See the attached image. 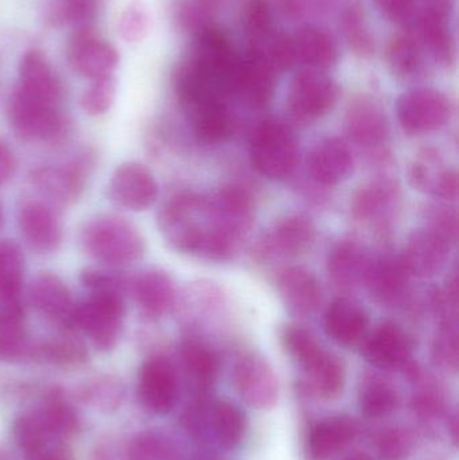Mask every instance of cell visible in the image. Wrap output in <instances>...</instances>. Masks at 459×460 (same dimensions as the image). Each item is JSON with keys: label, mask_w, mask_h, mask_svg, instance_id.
Instances as JSON below:
<instances>
[{"label": "cell", "mask_w": 459, "mask_h": 460, "mask_svg": "<svg viewBox=\"0 0 459 460\" xmlns=\"http://www.w3.org/2000/svg\"><path fill=\"white\" fill-rule=\"evenodd\" d=\"M315 240V226L304 215L287 216L278 221L258 243V256L263 260H285L301 256Z\"/></svg>", "instance_id": "cell-12"}, {"label": "cell", "mask_w": 459, "mask_h": 460, "mask_svg": "<svg viewBox=\"0 0 459 460\" xmlns=\"http://www.w3.org/2000/svg\"><path fill=\"white\" fill-rule=\"evenodd\" d=\"M24 281V256L11 240L0 241V300L21 299Z\"/></svg>", "instance_id": "cell-36"}, {"label": "cell", "mask_w": 459, "mask_h": 460, "mask_svg": "<svg viewBox=\"0 0 459 460\" xmlns=\"http://www.w3.org/2000/svg\"><path fill=\"white\" fill-rule=\"evenodd\" d=\"M383 15L398 24H412L417 16V0H374Z\"/></svg>", "instance_id": "cell-57"}, {"label": "cell", "mask_w": 459, "mask_h": 460, "mask_svg": "<svg viewBox=\"0 0 459 460\" xmlns=\"http://www.w3.org/2000/svg\"><path fill=\"white\" fill-rule=\"evenodd\" d=\"M129 294L134 296L137 307L148 318L166 315L177 300L174 280L162 270H146L131 279Z\"/></svg>", "instance_id": "cell-23"}, {"label": "cell", "mask_w": 459, "mask_h": 460, "mask_svg": "<svg viewBox=\"0 0 459 460\" xmlns=\"http://www.w3.org/2000/svg\"><path fill=\"white\" fill-rule=\"evenodd\" d=\"M339 94L336 81L322 70H301L291 80L288 110L298 120H318L333 110Z\"/></svg>", "instance_id": "cell-7"}, {"label": "cell", "mask_w": 459, "mask_h": 460, "mask_svg": "<svg viewBox=\"0 0 459 460\" xmlns=\"http://www.w3.org/2000/svg\"><path fill=\"white\" fill-rule=\"evenodd\" d=\"M15 172V158L7 143L0 139V186L5 185Z\"/></svg>", "instance_id": "cell-59"}, {"label": "cell", "mask_w": 459, "mask_h": 460, "mask_svg": "<svg viewBox=\"0 0 459 460\" xmlns=\"http://www.w3.org/2000/svg\"><path fill=\"white\" fill-rule=\"evenodd\" d=\"M277 288L286 310L294 316L313 315L322 303L317 276L301 265L285 268L278 275Z\"/></svg>", "instance_id": "cell-19"}, {"label": "cell", "mask_w": 459, "mask_h": 460, "mask_svg": "<svg viewBox=\"0 0 459 460\" xmlns=\"http://www.w3.org/2000/svg\"><path fill=\"white\" fill-rule=\"evenodd\" d=\"M250 49L258 51L275 72H285L296 62L293 37L283 32H272L263 42Z\"/></svg>", "instance_id": "cell-45"}, {"label": "cell", "mask_w": 459, "mask_h": 460, "mask_svg": "<svg viewBox=\"0 0 459 460\" xmlns=\"http://www.w3.org/2000/svg\"><path fill=\"white\" fill-rule=\"evenodd\" d=\"M18 228L26 245L37 253L58 251L62 243V223L49 202L23 201L18 209Z\"/></svg>", "instance_id": "cell-11"}, {"label": "cell", "mask_w": 459, "mask_h": 460, "mask_svg": "<svg viewBox=\"0 0 459 460\" xmlns=\"http://www.w3.org/2000/svg\"><path fill=\"white\" fill-rule=\"evenodd\" d=\"M13 435H15L19 447L23 448L26 453H31V451L42 447L46 443L56 440L49 434L38 412L29 413V415L19 419L16 421Z\"/></svg>", "instance_id": "cell-51"}, {"label": "cell", "mask_w": 459, "mask_h": 460, "mask_svg": "<svg viewBox=\"0 0 459 460\" xmlns=\"http://www.w3.org/2000/svg\"><path fill=\"white\" fill-rule=\"evenodd\" d=\"M80 281L88 292L115 291L126 295L129 294L131 287V279L116 270L102 268H85L80 272Z\"/></svg>", "instance_id": "cell-53"}, {"label": "cell", "mask_w": 459, "mask_h": 460, "mask_svg": "<svg viewBox=\"0 0 459 460\" xmlns=\"http://www.w3.org/2000/svg\"><path fill=\"white\" fill-rule=\"evenodd\" d=\"M399 397L395 389L377 377L364 383L360 391V408L368 418H383L398 407Z\"/></svg>", "instance_id": "cell-41"}, {"label": "cell", "mask_w": 459, "mask_h": 460, "mask_svg": "<svg viewBox=\"0 0 459 460\" xmlns=\"http://www.w3.org/2000/svg\"><path fill=\"white\" fill-rule=\"evenodd\" d=\"M372 257L363 245L342 240L331 249L326 260L329 280L341 291H353L363 286Z\"/></svg>", "instance_id": "cell-24"}, {"label": "cell", "mask_w": 459, "mask_h": 460, "mask_svg": "<svg viewBox=\"0 0 459 460\" xmlns=\"http://www.w3.org/2000/svg\"><path fill=\"white\" fill-rule=\"evenodd\" d=\"M158 194V183L153 172L137 162H126L118 166L108 185L110 201L131 212L150 209Z\"/></svg>", "instance_id": "cell-8"}, {"label": "cell", "mask_w": 459, "mask_h": 460, "mask_svg": "<svg viewBox=\"0 0 459 460\" xmlns=\"http://www.w3.org/2000/svg\"><path fill=\"white\" fill-rule=\"evenodd\" d=\"M412 24L422 48L441 65H452L455 59V40L450 30L446 13L419 10Z\"/></svg>", "instance_id": "cell-29"}, {"label": "cell", "mask_w": 459, "mask_h": 460, "mask_svg": "<svg viewBox=\"0 0 459 460\" xmlns=\"http://www.w3.org/2000/svg\"><path fill=\"white\" fill-rule=\"evenodd\" d=\"M29 299L38 314L58 324L61 330H75L77 303L64 280L56 273L42 272L30 284Z\"/></svg>", "instance_id": "cell-13"}, {"label": "cell", "mask_w": 459, "mask_h": 460, "mask_svg": "<svg viewBox=\"0 0 459 460\" xmlns=\"http://www.w3.org/2000/svg\"><path fill=\"white\" fill-rule=\"evenodd\" d=\"M70 67L89 80L110 77L119 64V54L107 40L97 37L89 27L75 30L67 45Z\"/></svg>", "instance_id": "cell-10"}, {"label": "cell", "mask_w": 459, "mask_h": 460, "mask_svg": "<svg viewBox=\"0 0 459 460\" xmlns=\"http://www.w3.org/2000/svg\"><path fill=\"white\" fill-rule=\"evenodd\" d=\"M27 460H73V456L66 446L62 445L59 440H53L31 453H27Z\"/></svg>", "instance_id": "cell-58"}, {"label": "cell", "mask_w": 459, "mask_h": 460, "mask_svg": "<svg viewBox=\"0 0 459 460\" xmlns=\"http://www.w3.org/2000/svg\"><path fill=\"white\" fill-rule=\"evenodd\" d=\"M213 429L221 447L236 448L245 434L244 413L232 402L221 400L213 407Z\"/></svg>", "instance_id": "cell-39"}, {"label": "cell", "mask_w": 459, "mask_h": 460, "mask_svg": "<svg viewBox=\"0 0 459 460\" xmlns=\"http://www.w3.org/2000/svg\"><path fill=\"white\" fill-rule=\"evenodd\" d=\"M89 164V161H78L62 166L37 167L30 174V181L49 204L69 207L75 204L85 190Z\"/></svg>", "instance_id": "cell-9"}, {"label": "cell", "mask_w": 459, "mask_h": 460, "mask_svg": "<svg viewBox=\"0 0 459 460\" xmlns=\"http://www.w3.org/2000/svg\"><path fill=\"white\" fill-rule=\"evenodd\" d=\"M355 169V159L349 147L337 137L321 140L307 155L310 177L323 186L344 182Z\"/></svg>", "instance_id": "cell-22"}, {"label": "cell", "mask_w": 459, "mask_h": 460, "mask_svg": "<svg viewBox=\"0 0 459 460\" xmlns=\"http://www.w3.org/2000/svg\"><path fill=\"white\" fill-rule=\"evenodd\" d=\"M302 367L306 388L320 399H334L344 389V365L333 354L322 350L312 361L302 365Z\"/></svg>", "instance_id": "cell-34"}, {"label": "cell", "mask_w": 459, "mask_h": 460, "mask_svg": "<svg viewBox=\"0 0 459 460\" xmlns=\"http://www.w3.org/2000/svg\"><path fill=\"white\" fill-rule=\"evenodd\" d=\"M151 19L147 7L139 0L129 3L119 21V32L127 42L137 43L145 40L150 31Z\"/></svg>", "instance_id": "cell-50"}, {"label": "cell", "mask_w": 459, "mask_h": 460, "mask_svg": "<svg viewBox=\"0 0 459 460\" xmlns=\"http://www.w3.org/2000/svg\"><path fill=\"white\" fill-rule=\"evenodd\" d=\"M296 61L307 69L326 70L336 65L339 46L331 32L317 26H305L293 37Z\"/></svg>", "instance_id": "cell-31"}, {"label": "cell", "mask_w": 459, "mask_h": 460, "mask_svg": "<svg viewBox=\"0 0 459 460\" xmlns=\"http://www.w3.org/2000/svg\"><path fill=\"white\" fill-rule=\"evenodd\" d=\"M452 246L433 230H415L410 235L401 259L410 276L431 279L446 267Z\"/></svg>", "instance_id": "cell-17"}, {"label": "cell", "mask_w": 459, "mask_h": 460, "mask_svg": "<svg viewBox=\"0 0 459 460\" xmlns=\"http://www.w3.org/2000/svg\"><path fill=\"white\" fill-rule=\"evenodd\" d=\"M452 112L449 97L433 88L411 89L396 102L399 123L411 137L438 131L450 120Z\"/></svg>", "instance_id": "cell-6"}, {"label": "cell", "mask_w": 459, "mask_h": 460, "mask_svg": "<svg viewBox=\"0 0 459 460\" xmlns=\"http://www.w3.org/2000/svg\"><path fill=\"white\" fill-rule=\"evenodd\" d=\"M139 396L143 404L155 413H167L178 397L174 367L163 357H153L140 367Z\"/></svg>", "instance_id": "cell-20"}, {"label": "cell", "mask_w": 459, "mask_h": 460, "mask_svg": "<svg viewBox=\"0 0 459 460\" xmlns=\"http://www.w3.org/2000/svg\"><path fill=\"white\" fill-rule=\"evenodd\" d=\"M410 279L401 256L384 254L372 259L364 286L380 305H395L406 297Z\"/></svg>", "instance_id": "cell-21"}, {"label": "cell", "mask_w": 459, "mask_h": 460, "mask_svg": "<svg viewBox=\"0 0 459 460\" xmlns=\"http://www.w3.org/2000/svg\"><path fill=\"white\" fill-rule=\"evenodd\" d=\"M234 385L245 402L256 410H271L279 397L277 375L266 359L248 356L234 369Z\"/></svg>", "instance_id": "cell-16"}, {"label": "cell", "mask_w": 459, "mask_h": 460, "mask_svg": "<svg viewBox=\"0 0 459 460\" xmlns=\"http://www.w3.org/2000/svg\"><path fill=\"white\" fill-rule=\"evenodd\" d=\"M410 182L417 190L445 202L458 197V174L436 148H425L415 156L410 169Z\"/></svg>", "instance_id": "cell-15"}, {"label": "cell", "mask_w": 459, "mask_h": 460, "mask_svg": "<svg viewBox=\"0 0 459 460\" xmlns=\"http://www.w3.org/2000/svg\"><path fill=\"white\" fill-rule=\"evenodd\" d=\"M124 297L126 295L115 291L89 292L88 297L75 307V332H83L99 350H112L123 329Z\"/></svg>", "instance_id": "cell-4"}, {"label": "cell", "mask_w": 459, "mask_h": 460, "mask_svg": "<svg viewBox=\"0 0 459 460\" xmlns=\"http://www.w3.org/2000/svg\"><path fill=\"white\" fill-rule=\"evenodd\" d=\"M434 357L444 367L457 369L458 324L455 316H447L442 321L434 340Z\"/></svg>", "instance_id": "cell-52"}, {"label": "cell", "mask_w": 459, "mask_h": 460, "mask_svg": "<svg viewBox=\"0 0 459 460\" xmlns=\"http://www.w3.org/2000/svg\"><path fill=\"white\" fill-rule=\"evenodd\" d=\"M194 134L204 145H220L234 132V116L225 102H213L193 111Z\"/></svg>", "instance_id": "cell-35"}, {"label": "cell", "mask_w": 459, "mask_h": 460, "mask_svg": "<svg viewBox=\"0 0 459 460\" xmlns=\"http://www.w3.org/2000/svg\"><path fill=\"white\" fill-rule=\"evenodd\" d=\"M116 83L113 75L92 81L81 97V107L89 116L105 115L115 102Z\"/></svg>", "instance_id": "cell-48"}, {"label": "cell", "mask_w": 459, "mask_h": 460, "mask_svg": "<svg viewBox=\"0 0 459 460\" xmlns=\"http://www.w3.org/2000/svg\"><path fill=\"white\" fill-rule=\"evenodd\" d=\"M280 340L286 351L301 365L312 361L323 350L313 332L299 324H287L283 327Z\"/></svg>", "instance_id": "cell-44"}, {"label": "cell", "mask_w": 459, "mask_h": 460, "mask_svg": "<svg viewBox=\"0 0 459 460\" xmlns=\"http://www.w3.org/2000/svg\"><path fill=\"white\" fill-rule=\"evenodd\" d=\"M425 228L433 230L447 243L455 245L458 235L457 213L444 204L430 205L426 210Z\"/></svg>", "instance_id": "cell-54"}, {"label": "cell", "mask_w": 459, "mask_h": 460, "mask_svg": "<svg viewBox=\"0 0 459 460\" xmlns=\"http://www.w3.org/2000/svg\"><path fill=\"white\" fill-rule=\"evenodd\" d=\"M417 2L419 10L439 11V13H447L453 0H417Z\"/></svg>", "instance_id": "cell-60"}, {"label": "cell", "mask_w": 459, "mask_h": 460, "mask_svg": "<svg viewBox=\"0 0 459 460\" xmlns=\"http://www.w3.org/2000/svg\"><path fill=\"white\" fill-rule=\"evenodd\" d=\"M323 327L337 345L352 348L363 342L368 334V313L355 300L340 297L326 310Z\"/></svg>", "instance_id": "cell-25"}, {"label": "cell", "mask_w": 459, "mask_h": 460, "mask_svg": "<svg viewBox=\"0 0 459 460\" xmlns=\"http://www.w3.org/2000/svg\"><path fill=\"white\" fill-rule=\"evenodd\" d=\"M243 27L251 46L259 45L274 32L269 0H248L243 10Z\"/></svg>", "instance_id": "cell-46"}, {"label": "cell", "mask_w": 459, "mask_h": 460, "mask_svg": "<svg viewBox=\"0 0 459 460\" xmlns=\"http://www.w3.org/2000/svg\"><path fill=\"white\" fill-rule=\"evenodd\" d=\"M38 413L53 439L58 440L59 438L69 437L77 429L78 420L75 411L56 397Z\"/></svg>", "instance_id": "cell-47"}, {"label": "cell", "mask_w": 459, "mask_h": 460, "mask_svg": "<svg viewBox=\"0 0 459 460\" xmlns=\"http://www.w3.org/2000/svg\"><path fill=\"white\" fill-rule=\"evenodd\" d=\"M19 89L43 104L56 105L61 96V84L42 51L30 50L19 65Z\"/></svg>", "instance_id": "cell-28"}, {"label": "cell", "mask_w": 459, "mask_h": 460, "mask_svg": "<svg viewBox=\"0 0 459 460\" xmlns=\"http://www.w3.org/2000/svg\"><path fill=\"white\" fill-rule=\"evenodd\" d=\"M277 88V72L258 51L250 50L240 57L234 94L242 97L252 108L269 104Z\"/></svg>", "instance_id": "cell-18"}, {"label": "cell", "mask_w": 459, "mask_h": 460, "mask_svg": "<svg viewBox=\"0 0 459 460\" xmlns=\"http://www.w3.org/2000/svg\"><path fill=\"white\" fill-rule=\"evenodd\" d=\"M38 351L54 364L75 365L86 359L85 345L75 334V330H62L58 335L40 345Z\"/></svg>", "instance_id": "cell-43"}, {"label": "cell", "mask_w": 459, "mask_h": 460, "mask_svg": "<svg viewBox=\"0 0 459 460\" xmlns=\"http://www.w3.org/2000/svg\"><path fill=\"white\" fill-rule=\"evenodd\" d=\"M423 48L412 35L395 38L388 46L387 64L391 73L399 78H412L423 67Z\"/></svg>", "instance_id": "cell-38"}, {"label": "cell", "mask_w": 459, "mask_h": 460, "mask_svg": "<svg viewBox=\"0 0 459 460\" xmlns=\"http://www.w3.org/2000/svg\"><path fill=\"white\" fill-rule=\"evenodd\" d=\"M345 134L355 145L372 148L387 139L390 127L382 108L368 99H358L348 108Z\"/></svg>", "instance_id": "cell-27"}, {"label": "cell", "mask_w": 459, "mask_h": 460, "mask_svg": "<svg viewBox=\"0 0 459 460\" xmlns=\"http://www.w3.org/2000/svg\"><path fill=\"white\" fill-rule=\"evenodd\" d=\"M223 0H181L177 19L188 31H199L210 23Z\"/></svg>", "instance_id": "cell-49"}, {"label": "cell", "mask_w": 459, "mask_h": 460, "mask_svg": "<svg viewBox=\"0 0 459 460\" xmlns=\"http://www.w3.org/2000/svg\"><path fill=\"white\" fill-rule=\"evenodd\" d=\"M181 358L189 375L199 384H210L220 372L217 354L205 343L189 338L181 345Z\"/></svg>", "instance_id": "cell-37"}, {"label": "cell", "mask_w": 459, "mask_h": 460, "mask_svg": "<svg viewBox=\"0 0 459 460\" xmlns=\"http://www.w3.org/2000/svg\"><path fill=\"white\" fill-rule=\"evenodd\" d=\"M158 226L166 243L181 253L207 261H229L239 240L221 228L210 199L180 193L159 210Z\"/></svg>", "instance_id": "cell-1"}, {"label": "cell", "mask_w": 459, "mask_h": 460, "mask_svg": "<svg viewBox=\"0 0 459 460\" xmlns=\"http://www.w3.org/2000/svg\"><path fill=\"white\" fill-rule=\"evenodd\" d=\"M251 162L256 172L271 181L290 177L298 164V142L290 126L267 119L251 137Z\"/></svg>", "instance_id": "cell-3"}, {"label": "cell", "mask_w": 459, "mask_h": 460, "mask_svg": "<svg viewBox=\"0 0 459 460\" xmlns=\"http://www.w3.org/2000/svg\"><path fill=\"white\" fill-rule=\"evenodd\" d=\"M7 116L11 128L23 142L57 143L69 134V123L56 105L37 102L19 88L8 99Z\"/></svg>", "instance_id": "cell-5"}, {"label": "cell", "mask_w": 459, "mask_h": 460, "mask_svg": "<svg viewBox=\"0 0 459 460\" xmlns=\"http://www.w3.org/2000/svg\"><path fill=\"white\" fill-rule=\"evenodd\" d=\"M411 338L395 322H383L363 341V356L380 369H401L410 365Z\"/></svg>", "instance_id": "cell-14"}, {"label": "cell", "mask_w": 459, "mask_h": 460, "mask_svg": "<svg viewBox=\"0 0 459 460\" xmlns=\"http://www.w3.org/2000/svg\"><path fill=\"white\" fill-rule=\"evenodd\" d=\"M411 448V435L401 429H388L377 443L380 460H406Z\"/></svg>", "instance_id": "cell-55"}, {"label": "cell", "mask_w": 459, "mask_h": 460, "mask_svg": "<svg viewBox=\"0 0 459 460\" xmlns=\"http://www.w3.org/2000/svg\"><path fill=\"white\" fill-rule=\"evenodd\" d=\"M81 248L96 261L110 268L134 264L146 252L139 229L126 218L100 215L86 221L80 233Z\"/></svg>", "instance_id": "cell-2"}, {"label": "cell", "mask_w": 459, "mask_h": 460, "mask_svg": "<svg viewBox=\"0 0 459 460\" xmlns=\"http://www.w3.org/2000/svg\"><path fill=\"white\" fill-rule=\"evenodd\" d=\"M342 27L350 50L361 58H368L375 51V40L366 22L363 8L352 3L342 13Z\"/></svg>", "instance_id": "cell-42"}, {"label": "cell", "mask_w": 459, "mask_h": 460, "mask_svg": "<svg viewBox=\"0 0 459 460\" xmlns=\"http://www.w3.org/2000/svg\"><path fill=\"white\" fill-rule=\"evenodd\" d=\"M29 350L22 299L0 300V361H16Z\"/></svg>", "instance_id": "cell-32"}, {"label": "cell", "mask_w": 459, "mask_h": 460, "mask_svg": "<svg viewBox=\"0 0 459 460\" xmlns=\"http://www.w3.org/2000/svg\"><path fill=\"white\" fill-rule=\"evenodd\" d=\"M3 221H4V216H3V208L0 205V228L3 226Z\"/></svg>", "instance_id": "cell-62"}, {"label": "cell", "mask_w": 459, "mask_h": 460, "mask_svg": "<svg viewBox=\"0 0 459 460\" xmlns=\"http://www.w3.org/2000/svg\"><path fill=\"white\" fill-rule=\"evenodd\" d=\"M213 212L221 228L237 240L251 229L255 218V202L247 189L224 186L210 199Z\"/></svg>", "instance_id": "cell-26"}, {"label": "cell", "mask_w": 459, "mask_h": 460, "mask_svg": "<svg viewBox=\"0 0 459 460\" xmlns=\"http://www.w3.org/2000/svg\"><path fill=\"white\" fill-rule=\"evenodd\" d=\"M131 460H172L169 446L153 434H145L135 440L129 450Z\"/></svg>", "instance_id": "cell-56"}, {"label": "cell", "mask_w": 459, "mask_h": 460, "mask_svg": "<svg viewBox=\"0 0 459 460\" xmlns=\"http://www.w3.org/2000/svg\"><path fill=\"white\" fill-rule=\"evenodd\" d=\"M345 460H371L366 454H353V456H348Z\"/></svg>", "instance_id": "cell-61"}, {"label": "cell", "mask_w": 459, "mask_h": 460, "mask_svg": "<svg viewBox=\"0 0 459 460\" xmlns=\"http://www.w3.org/2000/svg\"><path fill=\"white\" fill-rule=\"evenodd\" d=\"M398 199V185L387 178H380L356 190L350 202V212L357 221L377 223L391 215Z\"/></svg>", "instance_id": "cell-30"}, {"label": "cell", "mask_w": 459, "mask_h": 460, "mask_svg": "<svg viewBox=\"0 0 459 460\" xmlns=\"http://www.w3.org/2000/svg\"><path fill=\"white\" fill-rule=\"evenodd\" d=\"M96 11L97 0H50L46 16L53 26L78 30L88 27Z\"/></svg>", "instance_id": "cell-40"}, {"label": "cell", "mask_w": 459, "mask_h": 460, "mask_svg": "<svg viewBox=\"0 0 459 460\" xmlns=\"http://www.w3.org/2000/svg\"><path fill=\"white\" fill-rule=\"evenodd\" d=\"M357 426L349 418H331L317 424L307 439V456L312 460H328L352 442Z\"/></svg>", "instance_id": "cell-33"}]
</instances>
